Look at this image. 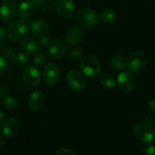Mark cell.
<instances>
[{
  "label": "cell",
  "mask_w": 155,
  "mask_h": 155,
  "mask_svg": "<svg viewBox=\"0 0 155 155\" xmlns=\"http://www.w3.org/2000/svg\"><path fill=\"white\" fill-rule=\"evenodd\" d=\"M16 5L12 1H5L0 7V18L2 21L8 22L15 17Z\"/></svg>",
  "instance_id": "15"
},
{
  "label": "cell",
  "mask_w": 155,
  "mask_h": 155,
  "mask_svg": "<svg viewBox=\"0 0 155 155\" xmlns=\"http://www.w3.org/2000/svg\"><path fill=\"white\" fill-rule=\"evenodd\" d=\"M5 143V139H4V136L0 133V148L3 146Z\"/></svg>",
  "instance_id": "35"
},
{
  "label": "cell",
  "mask_w": 155,
  "mask_h": 155,
  "mask_svg": "<svg viewBox=\"0 0 155 155\" xmlns=\"http://www.w3.org/2000/svg\"><path fill=\"white\" fill-rule=\"evenodd\" d=\"M83 38V32L80 27H73L67 33L65 39L67 42L71 45H77L80 43Z\"/></svg>",
  "instance_id": "16"
},
{
  "label": "cell",
  "mask_w": 155,
  "mask_h": 155,
  "mask_svg": "<svg viewBox=\"0 0 155 155\" xmlns=\"http://www.w3.org/2000/svg\"><path fill=\"white\" fill-rule=\"evenodd\" d=\"M16 54L17 52L13 49V48H9V49L6 51L5 57L7 58L8 59H11V60L13 61V59L15 58Z\"/></svg>",
  "instance_id": "32"
},
{
  "label": "cell",
  "mask_w": 155,
  "mask_h": 155,
  "mask_svg": "<svg viewBox=\"0 0 155 155\" xmlns=\"http://www.w3.org/2000/svg\"><path fill=\"white\" fill-rule=\"evenodd\" d=\"M33 62L39 68H42L46 63V55L43 52L36 53L33 58Z\"/></svg>",
  "instance_id": "24"
},
{
  "label": "cell",
  "mask_w": 155,
  "mask_h": 155,
  "mask_svg": "<svg viewBox=\"0 0 155 155\" xmlns=\"http://www.w3.org/2000/svg\"><path fill=\"white\" fill-rule=\"evenodd\" d=\"M20 48L23 54L26 55H33L37 51L38 44L32 38L27 37L21 42Z\"/></svg>",
  "instance_id": "17"
},
{
  "label": "cell",
  "mask_w": 155,
  "mask_h": 155,
  "mask_svg": "<svg viewBox=\"0 0 155 155\" xmlns=\"http://www.w3.org/2000/svg\"><path fill=\"white\" fill-rule=\"evenodd\" d=\"M126 64H127V61H126L125 57L121 54H116L115 55H114L111 59V61H110V65H111L112 68L117 71L124 69Z\"/></svg>",
  "instance_id": "20"
},
{
  "label": "cell",
  "mask_w": 155,
  "mask_h": 155,
  "mask_svg": "<svg viewBox=\"0 0 155 155\" xmlns=\"http://www.w3.org/2000/svg\"><path fill=\"white\" fill-rule=\"evenodd\" d=\"M34 12V3L30 0H25L18 8V15L23 19H29Z\"/></svg>",
  "instance_id": "18"
},
{
  "label": "cell",
  "mask_w": 155,
  "mask_h": 155,
  "mask_svg": "<svg viewBox=\"0 0 155 155\" xmlns=\"http://www.w3.org/2000/svg\"><path fill=\"white\" fill-rule=\"evenodd\" d=\"M50 42V38L48 37V36H44V37H42L38 42V45H40L42 47H45L48 45Z\"/></svg>",
  "instance_id": "31"
},
{
  "label": "cell",
  "mask_w": 155,
  "mask_h": 155,
  "mask_svg": "<svg viewBox=\"0 0 155 155\" xmlns=\"http://www.w3.org/2000/svg\"><path fill=\"white\" fill-rule=\"evenodd\" d=\"M143 154L145 155H154L155 154V146L153 145H147L144 148Z\"/></svg>",
  "instance_id": "29"
},
{
  "label": "cell",
  "mask_w": 155,
  "mask_h": 155,
  "mask_svg": "<svg viewBox=\"0 0 155 155\" xmlns=\"http://www.w3.org/2000/svg\"><path fill=\"white\" fill-rule=\"evenodd\" d=\"M45 104V95L40 91H35L30 94L28 99V105L34 111L41 110Z\"/></svg>",
  "instance_id": "14"
},
{
  "label": "cell",
  "mask_w": 155,
  "mask_h": 155,
  "mask_svg": "<svg viewBox=\"0 0 155 155\" xmlns=\"http://www.w3.org/2000/svg\"><path fill=\"white\" fill-rule=\"evenodd\" d=\"M21 123L16 118H8L2 122L1 130L5 136H14L19 133L21 130Z\"/></svg>",
  "instance_id": "12"
},
{
  "label": "cell",
  "mask_w": 155,
  "mask_h": 155,
  "mask_svg": "<svg viewBox=\"0 0 155 155\" xmlns=\"http://www.w3.org/2000/svg\"><path fill=\"white\" fill-rule=\"evenodd\" d=\"M57 13L63 19H69L74 15V4L72 0H59L56 6Z\"/></svg>",
  "instance_id": "11"
},
{
  "label": "cell",
  "mask_w": 155,
  "mask_h": 155,
  "mask_svg": "<svg viewBox=\"0 0 155 155\" xmlns=\"http://www.w3.org/2000/svg\"><path fill=\"white\" fill-rule=\"evenodd\" d=\"M5 119V114H4V112L0 110V122H3Z\"/></svg>",
  "instance_id": "34"
},
{
  "label": "cell",
  "mask_w": 155,
  "mask_h": 155,
  "mask_svg": "<svg viewBox=\"0 0 155 155\" xmlns=\"http://www.w3.org/2000/svg\"><path fill=\"white\" fill-rule=\"evenodd\" d=\"M67 81L69 86L76 91L83 90L86 85V80L84 76L76 70L68 72Z\"/></svg>",
  "instance_id": "7"
},
{
  "label": "cell",
  "mask_w": 155,
  "mask_h": 155,
  "mask_svg": "<svg viewBox=\"0 0 155 155\" xmlns=\"http://www.w3.org/2000/svg\"><path fill=\"white\" fill-rule=\"evenodd\" d=\"M28 32V25L24 21L17 19L11 23L8 28V36L13 42L22 39Z\"/></svg>",
  "instance_id": "3"
},
{
  "label": "cell",
  "mask_w": 155,
  "mask_h": 155,
  "mask_svg": "<svg viewBox=\"0 0 155 155\" xmlns=\"http://www.w3.org/2000/svg\"><path fill=\"white\" fill-rule=\"evenodd\" d=\"M134 135L137 139L145 143H148L154 136V129L148 124H139L135 127Z\"/></svg>",
  "instance_id": "6"
},
{
  "label": "cell",
  "mask_w": 155,
  "mask_h": 155,
  "mask_svg": "<svg viewBox=\"0 0 155 155\" xmlns=\"http://www.w3.org/2000/svg\"><path fill=\"white\" fill-rule=\"evenodd\" d=\"M3 105L7 110H13L16 108L17 101L13 97L8 95L3 98Z\"/></svg>",
  "instance_id": "23"
},
{
  "label": "cell",
  "mask_w": 155,
  "mask_h": 155,
  "mask_svg": "<svg viewBox=\"0 0 155 155\" xmlns=\"http://www.w3.org/2000/svg\"><path fill=\"white\" fill-rule=\"evenodd\" d=\"M53 1H54V2H55V1H57V0H53Z\"/></svg>",
  "instance_id": "37"
},
{
  "label": "cell",
  "mask_w": 155,
  "mask_h": 155,
  "mask_svg": "<svg viewBox=\"0 0 155 155\" xmlns=\"http://www.w3.org/2000/svg\"><path fill=\"white\" fill-rule=\"evenodd\" d=\"M13 61L15 64L18 65V66H24V65L27 64V63H28V58L26 56V54H21V53L18 54L17 53L16 56L13 59Z\"/></svg>",
  "instance_id": "26"
},
{
  "label": "cell",
  "mask_w": 155,
  "mask_h": 155,
  "mask_svg": "<svg viewBox=\"0 0 155 155\" xmlns=\"http://www.w3.org/2000/svg\"><path fill=\"white\" fill-rule=\"evenodd\" d=\"M69 55L75 60H79V59L83 58L84 55V51L80 47H74L70 50Z\"/></svg>",
  "instance_id": "25"
},
{
  "label": "cell",
  "mask_w": 155,
  "mask_h": 155,
  "mask_svg": "<svg viewBox=\"0 0 155 155\" xmlns=\"http://www.w3.org/2000/svg\"><path fill=\"white\" fill-rule=\"evenodd\" d=\"M67 45L61 39H58L52 41L48 45V55L53 60H59L65 54Z\"/></svg>",
  "instance_id": "10"
},
{
  "label": "cell",
  "mask_w": 155,
  "mask_h": 155,
  "mask_svg": "<svg viewBox=\"0 0 155 155\" xmlns=\"http://www.w3.org/2000/svg\"><path fill=\"white\" fill-rule=\"evenodd\" d=\"M147 1H153V0H147Z\"/></svg>",
  "instance_id": "36"
},
{
  "label": "cell",
  "mask_w": 155,
  "mask_h": 155,
  "mask_svg": "<svg viewBox=\"0 0 155 155\" xmlns=\"http://www.w3.org/2000/svg\"><path fill=\"white\" fill-rule=\"evenodd\" d=\"M80 68L83 74L89 77H95L100 73V63L98 58L92 54L83 57L80 64Z\"/></svg>",
  "instance_id": "2"
},
{
  "label": "cell",
  "mask_w": 155,
  "mask_h": 155,
  "mask_svg": "<svg viewBox=\"0 0 155 155\" xmlns=\"http://www.w3.org/2000/svg\"><path fill=\"white\" fill-rule=\"evenodd\" d=\"M30 30L33 35L39 37L47 36L49 33V27L43 21L35 19L30 22Z\"/></svg>",
  "instance_id": "13"
},
{
  "label": "cell",
  "mask_w": 155,
  "mask_h": 155,
  "mask_svg": "<svg viewBox=\"0 0 155 155\" xmlns=\"http://www.w3.org/2000/svg\"><path fill=\"white\" fill-rule=\"evenodd\" d=\"M76 20L82 27L90 28L98 24L99 21V16L92 8L88 7H82L76 12Z\"/></svg>",
  "instance_id": "1"
},
{
  "label": "cell",
  "mask_w": 155,
  "mask_h": 155,
  "mask_svg": "<svg viewBox=\"0 0 155 155\" xmlns=\"http://www.w3.org/2000/svg\"><path fill=\"white\" fill-rule=\"evenodd\" d=\"M43 78L45 84L53 86L58 83L61 77V70L56 64L48 63L43 68Z\"/></svg>",
  "instance_id": "5"
},
{
  "label": "cell",
  "mask_w": 155,
  "mask_h": 155,
  "mask_svg": "<svg viewBox=\"0 0 155 155\" xmlns=\"http://www.w3.org/2000/svg\"><path fill=\"white\" fill-rule=\"evenodd\" d=\"M117 83L119 87L124 92H130L136 86V78L132 73L129 71H123L117 77Z\"/></svg>",
  "instance_id": "9"
},
{
  "label": "cell",
  "mask_w": 155,
  "mask_h": 155,
  "mask_svg": "<svg viewBox=\"0 0 155 155\" xmlns=\"http://www.w3.org/2000/svg\"><path fill=\"white\" fill-rule=\"evenodd\" d=\"M99 82L104 88L112 89L116 85V81L113 75L110 74H104L99 77Z\"/></svg>",
  "instance_id": "21"
},
{
  "label": "cell",
  "mask_w": 155,
  "mask_h": 155,
  "mask_svg": "<svg viewBox=\"0 0 155 155\" xmlns=\"http://www.w3.org/2000/svg\"><path fill=\"white\" fill-rule=\"evenodd\" d=\"M8 68V60L5 56L0 55V76L5 74Z\"/></svg>",
  "instance_id": "27"
},
{
  "label": "cell",
  "mask_w": 155,
  "mask_h": 155,
  "mask_svg": "<svg viewBox=\"0 0 155 155\" xmlns=\"http://www.w3.org/2000/svg\"><path fill=\"white\" fill-rule=\"evenodd\" d=\"M148 106H149L150 110L155 114V98L151 100V101H149V103H148Z\"/></svg>",
  "instance_id": "33"
},
{
  "label": "cell",
  "mask_w": 155,
  "mask_h": 155,
  "mask_svg": "<svg viewBox=\"0 0 155 155\" xmlns=\"http://www.w3.org/2000/svg\"><path fill=\"white\" fill-rule=\"evenodd\" d=\"M22 78L27 85L30 86H36L40 83V73L35 67L27 66L23 71Z\"/></svg>",
  "instance_id": "8"
},
{
  "label": "cell",
  "mask_w": 155,
  "mask_h": 155,
  "mask_svg": "<svg viewBox=\"0 0 155 155\" xmlns=\"http://www.w3.org/2000/svg\"><path fill=\"white\" fill-rule=\"evenodd\" d=\"M7 41V34L4 28L0 27V47L4 46Z\"/></svg>",
  "instance_id": "28"
},
{
  "label": "cell",
  "mask_w": 155,
  "mask_h": 155,
  "mask_svg": "<svg viewBox=\"0 0 155 155\" xmlns=\"http://www.w3.org/2000/svg\"><path fill=\"white\" fill-rule=\"evenodd\" d=\"M54 2L53 0H33V3L39 11L42 12H50L54 9Z\"/></svg>",
  "instance_id": "19"
},
{
  "label": "cell",
  "mask_w": 155,
  "mask_h": 155,
  "mask_svg": "<svg viewBox=\"0 0 155 155\" xmlns=\"http://www.w3.org/2000/svg\"><path fill=\"white\" fill-rule=\"evenodd\" d=\"M115 19V12L111 9H107L101 14V20L104 24H110Z\"/></svg>",
  "instance_id": "22"
},
{
  "label": "cell",
  "mask_w": 155,
  "mask_h": 155,
  "mask_svg": "<svg viewBox=\"0 0 155 155\" xmlns=\"http://www.w3.org/2000/svg\"><path fill=\"white\" fill-rule=\"evenodd\" d=\"M57 154H62V155H76V153L73 151L72 150L68 148H61L56 152Z\"/></svg>",
  "instance_id": "30"
},
{
  "label": "cell",
  "mask_w": 155,
  "mask_h": 155,
  "mask_svg": "<svg viewBox=\"0 0 155 155\" xmlns=\"http://www.w3.org/2000/svg\"><path fill=\"white\" fill-rule=\"evenodd\" d=\"M147 64L146 55L142 51H135L129 56L127 65L129 69L134 73H139L145 69Z\"/></svg>",
  "instance_id": "4"
}]
</instances>
